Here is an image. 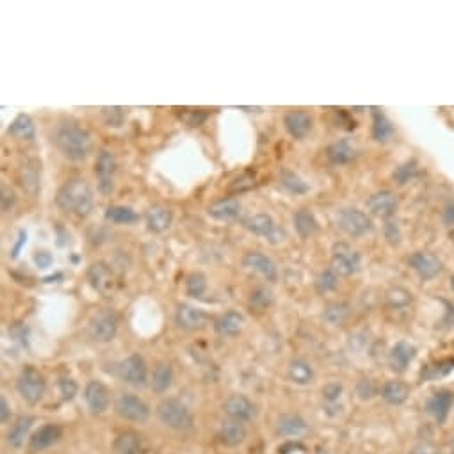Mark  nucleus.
I'll list each match as a JSON object with an SVG mask.
<instances>
[{
    "label": "nucleus",
    "instance_id": "44",
    "mask_svg": "<svg viewBox=\"0 0 454 454\" xmlns=\"http://www.w3.org/2000/svg\"><path fill=\"white\" fill-rule=\"evenodd\" d=\"M417 162L415 161H406L402 164H399L394 171V180L398 182V185H406L408 182L414 180L417 177Z\"/></svg>",
    "mask_w": 454,
    "mask_h": 454
},
{
    "label": "nucleus",
    "instance_id": "61",
    "mask_svg": "<svg viewBox=\"0 0 454 454\" xmlns=\"http://www.w3.org/2000/svg\"><path fill=\"white\" fill-rule=\"evenodd\" d=\"M451 239H454V230H453V232H451Z\"/></svg>",
    "mask_w": 454,
    "mask_h": 454
},
{
    "label": "nucleus",
    "instance_id": "25",
    "mask_svg": "<svg viewBox=\"0 0 454 454\" xmlns=\"http://www.w3.org/2000/svg\"><path fill=\"white\" fill-rule=\"evenodd\" d=\"M207 212H209L210 217L217 219V221H233L241 214V201L235 200V198H225V200L212 203L207 209Z\"/></svg>",
    "mask_w": 454,
    "mask_h": 454
},
{
    "label": "nucleus",
    "instance_id": "34",
    "mask_svg": "<svg viewBox=\"0 0 454 454\" xmlns=\"http://www.w3.org/2000/svg\"><path fill=\"white\" fill-rule=\"evenodd\" d=\"M171 382H173V369L171 366L166 362L159 363L155 369H153L152 374V389L153 392L157 394H164L166 390L171 386Z\"/></svg>",
    "mask_w": 454,
    "mask_h": 454
},
{
    "label": "nucleus",
    "instance_id": "12",
    "mask_svg": "<svg viewBox=\"0 0 454 454\" xmlns=\"http://www.w3.org/2000/svg\"><path fill=\"white\" fill-rule=\"evenodd\" d=\"M118 334V318L111 310H100L89 322V335L97 342H111Z\"/></svg>",
    "mask_w": 454,
    "mask_h": 454
},
{
    "label": "nucleus",
    "instance_id": "10",
    "mask_svg": "<svg viewBox=\"0 0 454 454\" xmlns=\"http://www.w3.org/2000/svg\"><path fill=\"white\" fill-rule=\"evenodd\" d=\"M116 157L109 150H100L95 162V175L98 178V189L102 194H111L114 191V175H116Z\"/></svg>",
    "mask_w": 454,
    "mask_h": 454
},
{
    "label": "nucleus",
    "instance_id": "56",
    "mask_svg": "<svg viewBox=\"0 0 454 454\" xmlns=\"http://www.w3.org/2000/svg\"><path fill=\"white\" fill-rule=\"evenodd\" d=\"M25 241H27V233H25L24 230H20V233H18V242L15 244V248H13V251H11L13 258H17L18 255H20V249H22V246L25 244Z\"/></svg>",
    "mask_w": 454,
    "mask_h": 454
},
{
    "label": "nucleus",
    "instance_id": "59",
    "mask_svg": "<svg viewBox=\"0 0 454 454\" xmlns=\"http://www.w3.org/2000/svg\"><path fill=\"white\" fill-rule=\"evenodd\" d=\"M449 285H451V289H453V292H454V274L449 278Z\"/></svg>",
    "mask_w": 454,
    "mask_h": 454
},
{
    "label": "nucleus",
    "instance_id": "60",
    "mask_svg": "<svg viewBox=\"0 0 454 454\" xmlns=\"http://www.w3.org/2000/svg\"><path fill=\"white\" fill-rule=\"evenodd\" d=\"M451 454H454V438H453V442H451Z\"/></svg>",
    "mask_w": 454,
    "mask_h": 454
},
{
    "label": "nucleus",
    "instance_id": "31",
    "mask_svg": "<svg viewBox=\"0 0 454 454\" xmlns=\"http://www.w3.org/2000/svg\"><path fill=\"white\" fill-rule=\"evenodd\" d=\"M394 136V125L379 109H373V137L378 143H386Z\"/></svg>",
    "mask_w": 454,
    "mask_h": 454
},
{
    "label": "nucleus",
    "instance_id": "17",
    "mask_svg": "<svg viewBox=\"0 0 454 454\" xmlns=\"http://www.w3.org/2000/svg\"><path fill=\"white\" fill-rule=\"evenodd\" d=\"M175 319H177V324L180 326V328L189 331L201 330V328L207 324V321H209L203 310L196 308V306L193 305H185V303L178 305Z\"/></svg>",
    "mask_w": 454,
    "mask_h": 454
},
{
    "label": "nucleus",
    "instance_id": "29",
    "mask_svg": "<svg viewBox=\"0 0 454 454\" xmlns=\"http://www.w3.org/2000/svg\"><path fill=\"white\" fill-rule=\"evenodd\" d=\"M294 228H296L297 235L302 239H308L310 235H314L315 232H318L319 225H318V219H315L314 212L310 209H299L296 210V214H294Z\"/></svg>",
    "mask_w": 454,
    "mask_h": 454
},
{
    "label": "nucleus",
    "instance_id": "5",
    "mask_svg": "<svg viewBox=\"0 0 454 454\" xmlns=\"http://www.w3.org/2000/svg\"><path fill=\"white\" fill-rule=\"evenodd\" d=\"M360 265H362V258H360V253H358L357 249H353L346 242L334 244L330 269H334L338 276H353L354 273L360 271Z\"/></svg>",
    "mask_w": 454,
    "mask_h": 454
},
{
    "label": "nucleus",
    "instance_id": "26",
    "mask_svg": "<svg viewBox=\"0 0 454 454\" xmlns=\"http://www.w3.org/2000/svg\"><path fill=\"white\" fill-rule=\"evenodd\" d=\"M326 157H328V161H330L331 164L344 166L350 164L351 161H354L357 150H354V146L351 145L347 139H340L331 143V145L326 148Z\"/></svg>",
    "mask_w": 454,
    "mask_h": 454
},
{
    "label": "nucleus",
    "instance_id": "2",
    "mask_svg": "<svg viewBox=\"0 0 454 454\" xmlns=\"http://www.w3.org/2000/svg\"><path fill=\"white\" fill-rule=\"evenodd\" d=\"M93 191L82 178H72L61 185L56 194V205L63 212L77 217H88L93 210Z\"/></svg>",
    "mask_w": 454,
    "mask_h": 454
},
{
    "label": "nucleus",
    "instance_id": "46",
    "mask_svg": "<svg viewBox=\"0 0 454 454\" xmlns=\"http://www.w3.org/2000/svg\"><path fill=\"white\" fill-rule=\"evenodd\" d=\"M271 303H273V292L264 289V287L255 289L253 292H251V296H249V305L257 310H265L267 306H271Z\"/></svg>",
    "mask_w": 454,
    "mask_h": 454
},
{
    "label": "nucleus",
    "instance_id": "24",
    "mask_svg": "<svg viewBox=\"0 0 454 454\" xmlns=\"http://www.w3.org/2000/svg\"><path fill=\"white\" fill-rule=\"evenodd\" d=\"M88 278L91 281V285L102 294H107L109 290L113 289L114 276L113 271L109 265H105L104 262H95L91 264V267L88 269Z\"/></svg>",
    "mask_w": 454,
    "mask_h": 454
},
{
    "label": "nucleus",
    "instance_id": "8",
    "mask_svg": "<svg viewBox=\"0 0 454 454\" xmlns=\"http://www.w3.org/2000/svg\"><path fill=\"white\" fill-rule=\"evenodd\" d=\"M338 226L350 237H362L373 230V221L366 212L358 209H342L338 212Z\"/></svg>",
    "mask_w": 454,
    "mask_h": 454
},
{
    "label": "nucleus",
    "instance_id": "57",
    "mask_svg": "<svg viewBox=\"0 0 454 454\" xmlns=\"http://www.w3.org/2000/svg\"><path fill=\"white\" fill-rule=\"evenodd\" d=\"M9 415H11V410H9V405L8 401H6V398L2 396V398H0V421L8 422Z\"/></svg>",
    "mask_w": 454,
    "mask_h": 454
},
{
    "label": "nucleus",
    "instance_id": "13",
    "mask_svg": "<svg viewBox=\"0 0 454 454\" xmlns=\"http://www.w3.org/2000/svg\"><path fill=\"white\" fill-rule=\"evenodd\" d=\"M223 410L230 418L239 422H249L257 417V406L241 394H233L223 402Z\"/></svg>",
    "mask_w": 454,
    "mask_h": 454
},
{
    "label": "nucleus",
    "instance_id": "4",
    "mask_svg": "<svg viewBox=\"0 0 454 454\" xmlns=\"http://www.w3.org/2000/svg\"><path fill=\"white\" fill-rule=\"evenodd\" d=\"M17 386L22 399H24L27 405L34 406L43 399L45 390H47V382H45L43 374H41L36 367L27 366L22 370Z\"/></svg>",
    "mask_w": 454,
    "mask_h": 454
},
{
    "label": "nucleus",
    "instance_id": "50",
    "mask_svg": "<svg viewBox=\"0 0 454 454\" xmlns=\"http://www.w3.org/2000/svg\"><path fill=\"white\" fill-rule=\"evenodd\" d=\"M357 394L360 396V399H370L374 394H376V386H374V383L370 382V379H360L357 385Z\"/></svg>",
    "mask_w": 454,
    "mask_h": 454
},
{
    "label": "nucleus",
    "instance_id": "33",
    "mask_svg": "<svg viewBox=\"0 0 454 454\" xmlns=\"http://www.w3.org/2000/svg\"><path fill=\"white\" fill-rule=\"evenodd\" d=\"M454 370V358H442L438 362H431L430 366H426L422 369L421 378L424 382H435V379L446 378L447 374H451Z\"/></svg>",
    "mask_w": 454,
    "mask_h": 454
},
{
    "label": "nucleus",
    "instance_id": "20",
    "mask_svg": "<svg viewBox=\"0 0 454 454\" xmlns=\"http://www.w3.org/2000/svg\"><path fill=\"white\" fill-rule=\"evenodd\" d=\"M283 125L294 139H303L312 130V116L305 111H290L283 118Z\"/></svg>",
    "mask_w": 454,
    "mask_h": 454
},
{
    "label": "nucleus",
    "instance_id": "53",
    "mask_svg": "<svg viewBox=\"0 0 454 454\" xmlns=\"http://www.w3.org/2000/svg\"><path fill=\"white\" fill-rule=\"evenodd\" d=\"M442 221L446 226H454V198L442 209Z\"/></svg>",
    "mask_w": 454,
    "mask_h": 454
},
{
    "label": "nucleus",
    "instance_id": "22",
    "mask_svg": "<svg viewBox=\"0 0 454 454\" xmlns=\"http://www.w3.org/2000/svg\"><path fill=\"white\" fill-rule=\"evenodd\" d=\"M217 437H219L221 444H225V446L237 447L246 440V428L242 422L228 418V421L221 422L219 431H217Z\"/></svg>",
    "mask_w": 454,
    "mask_h": 454
},
{
    "label": "nucleus",
    "instance_id": "51",
    "mask_svg": "<svg viewBox=\"0 0 454 454\" xmlns=\"http://www.w3.org/2000/svg\"><path fill=\"white\" fill-rule=\"evenodd\" d=\"M342 394V385L340 383H330L322 389V396L328 402H335Z\"/></svg>",
    "mask_w": 454,
    "mask_h": 454
},
{
    "label": "nucleus",
    "instance_id": "11",
    "mask_svg": "<svg viewBox=\"0 0 454 454\" xmlns=\"http://www.w3.org/2000/svg\"><path fill=\"white\" fill-rule=\"evenodd\" d=\"M408 265L418 274V278L424 281H430L442 273L444 264L435 253L430 251H415L408 257Z\"/></svg>",
    "mask_w": 454,
    "mask_h": 454
},
{
    "label": "nucleus",
    "instance_id": "19",
    "mask_svg": "<svg viewBox=\"0 0 454 454\" xmlns=\"http://www.w3.org/2000/svg\"><path fill=\"white\" fill-rule=\"evenodd\" d=\"M63 435V430H61L57 424H45L40 430L34 431V435L29 440V451L31 453H41V451L49 449L54 444L57 442Z\"/></svg>",
    "mask_w": 454,
    "mask_h": 454
},
{
    "label": "nucleus",
    "instance_id": "58",
    "mask_svg": "<svg viewBox=\"0 0 454 454\" xmlns=\"http://www.w3.org/2000/svg\"><path fill=\"white\" fill-rule=\"evenodd\" d=\"M314 454H330V453H328V451H326V449H322V447H319V449L315 451Z\"/></svg>",
    "mask_w": 454,
    "mask_h": 454
},
{
    "label": "nucleus",
    "instance_id": "54",
    "mask_svg": "<svg viewBox=\"0 0 454 454\" xmlns=\"http://www.w3.org/2000/svg\"><path fill=\"white\" fill-rule=\"evenodd\" d=\"M34 262L38 264V267H41V269H47V267H50L54 262V257L49 253V251H38L36 255H34Z\"/></svg>",
    "mask_w": 454,
    "mask_h": 454
},
{
    "label": "nucleus",
    "instance_id": "49",
    "mask_svg": "<svg viewBox=\"0 0 454 454\" xmlns=\"http://www.w3.org/2000/svg\"><path fill=\"white\" fill-rule=\"evenodd\" d=\"M59 389H61V396H63V399H65V401H72V399L77 396V390H79V386H77V383L73 382V379L63 378L59 382Z\"/></svg>",
    "mask_w": 454,
    "mask_h": 454
},
{
    "label": "nucleus",
    "instance_id": "47",
    "mask_svg": "<svg viewBox=\"0 0 454 454\" xmlns=\"http://www.w3.org/2000/svg\"><path fill=\"white\" fill-rule=\"evenodd\" d=\"M102 114H104V120L109 127H121L125 121V111L121 107H104L102 109Z\"/></svg>",
    "mask_w": 454,
    "mask_h": 454
},
{
    "label": "nucleus",
    "instance_id": "30",
    "mask_svg": "<svg viewBox=\"0 0 454 454\" xmlns=\"http://www.w3.org/2000/svg\"><path fill=\"white\" fill-rule=\"evenodd\" d=\"M408 396H410V386L402 382H398V379H394V382H386L385 385L382 386L383 401L389 402V405L392 406L402 405V402L408 399Z\"/></svg>",
    "mask_w": 454,
    "mask_h": 454
},
{
    "label": "nucleus",
    "instance_id": "3",
    "mask_svg": "<svg viewBox=\"0 0 454 454\" xmlns=\"http://www.w3.org/2000/svg\"><path fill=\"white\" fill-rule=\"evenodd\" d=\"M157 415L164 426L175 431H187L193 428L194 421L189 408L178 399H164L159 402Z\"/></svg>",
    "mask_w": 454,
    "mask_h": 454
},
{
    "label": "nucleus",
    "instance_id": "7",
    "mask_svg": "<svg viewBox=\"0 0 454 454\" xmlns=\"http://www.w3.org/2000/svg\"><path fill=\"white\" fill-rule=\"evenodd\" d=\"M118 376L123 379L125 383L134 386H145L146 379H148V369H146L145 358L141 354L134 353L130 357H127L125 360H121L118 363Z\"/></svg>",
    "mask_w": 454,
    "mask_h": 454
},
{
    "label": "nucleus",
    "instance_id": "43",
    "mask_svg": "<svg viewBox=\"0 0 454 454\" xmlns=\"http://www.w3.org/2000/svg\"><path fill=\"white\" fill-rule=\"evenodd\" d=\"M314 285H315V290H318L319 294L331 292V290L337 289V285H338V274L335 273L334 269L321 271V273L318 274V278H315Z\"/></svg>",
    "mask_w": 454,
    "mask_h": 454
},
{
    "label": "nucleus",
    "instance_id": "39",
    "mask_svg": "<svg viewBox=\"0 0 454 454\" xmlns=\"http://www.w3.org/2000/svg\"><path fill=\"white\" fill-rule=\"evenodd\" d=\"M105 219L111 223H118V225H132L139 219V216L130 207L111 205L105 210Z\"/></svg>",
    "mask_w": 454,
    "mask_h": 454
},
{
    "label": "nucleus",
    "instance_id": "38",
    "mask_svg": "<svg viewBox=\"0 0 454 454\" xmlns=\"http://www.w3.org/2000/svg\"><path fill=\"white\" fill-rule=\"evenodd\" d=\"M350 315V305L346 302H334L328 303L322 312V319L331 326H340Z\"/></svg>",
    "mask_w": 454,
    "mask_h": 454
},
{
    "label": "nucleus",
    "instance_id": "41",
    "mask_svg": "<svg viewBox=\"0 0 454 454\" xmlns=\"http://www.w3.org/2000/svg\"><path fill=\"white\" fill-rule=\"evenodd\" d=\"M412 299H414L412 292L406 290L405 287H392V289L386 290V303H389L390 308H406L412 303Z\"/></svg>",
    "mask_w": 454,
    "mask_h": 454
},
{
    "label": "nucleus",
    "instance_id": "32",
    "mask_svg": "<svg viewBox=\"0 0 454 454\" xmlns=\"http://www.w3.org/2000/svg\"><path fill=\"white\" fill-rule=\"evenodd\" d=\"M34 418L29 417V415H22V417L17 418V422L13 424L11 430H9L8 433V444L11 447H15V449H18V447L24 446L25 442V437H27L29 430H31V426H33Z\"/></svg>",
    "mask_w": 454,
    "mask_h": 454
},
{
    "label": "nucleus",
    "instance_id": "40",
    "mask_svg": "<svg viewBox=\"0 0 454 454\" xmlns=\"http://www.w3.org/2000/svg\"><path fill=\"white\" fill-rule=\"evenodd\" d=\"M280 184L292 194H305L308 193V184L303 180L299 175H296L290 169H281L280 171Z\"/></svg>",
    "mask_w": 454,
    "mask_h": 454
},
{
    "label": "nucleus",
    "instance_id": "28",
    "mask_svg": "<svg viewBox=\"0 0 454 454\" xmlns=\"http://www.w3.org/2000/svg\"><path fill=\"white\" fill-rule=\"evenodd\" d=\"M306 431H308V426L299 415L285 414L276 422V433L280 437H302Z\"/></svg>",
    "mask_w": 454,
    "mask_h": 454
},
{
    "label": "nucleus",
    "instance_id": "14",
    "mask_svg": "<svg viewBox=\"0 0 454 454\" xmlns=\"http://www.w3.org/2000/svg\"><path fill=\"white\" fill-rule=\"evenodd\" d=\"M367 209L374 216L390 219L398 210V198L392 191H379V193H374L367 198Z\"/></svg>",
    "mask_w": 454,
    "mask_h": 454
},
{
    "label": "nucleus",
    "instance_id": "55",
    "mask_svg": "<svg viewBox=\"0 0 454 454\" xmlns=\"http://www.w3.org/2000/svg\"><path fill=\"white\" fill-rule=\"evenodd\" d=\"M410 454H438V451L431 442H418L417 446L410 451Z\"/></svg>",
    "mask_w": 454,
    "mask_h": 454
},
{
    "label": "nucleus",
    "instance_id": "48",
    "mask_svg": "<svg viewBox=\"0 0 454 454\" xmlns=\"http://www.w3.org/2000/svg\"><path fill=\"white\" fill-rule=\"evenodd\" d=\"M383 233H385V239L389 241V244L398 246L401 242V230H399V225L392 219H386L385 225H383Z\"/></svg>",
    "mask_w": 454,
    "mask_h": 454
},
{
    "label": "nucleus",
    "instance_id": "37",
    "mask_svg": "<svg viewBox=\"0 0 454 454\" xmlns=\"http://www.w3.org/2000/svg\"><path fill=\"white\" fill-rule=\"evenodd\" d=\"M8 134L9 136L20 137V139L33 141L34 136H36V129H34V123L33 120H31V116L20 114V116H17V120L11 123V127L8 129Z\"/></svg>",
    "mask_w": 454,
    "mask_h": 454
},
{
    "label": "nucleus",
    "instance_id": "15",
    "mask_svg": "<svg viewBox=\"0 0 454 454\" xmlns=\"http://www.w3.org/2000/svg\"><path fill=\"white\" fill-rule=\"evenodd\" d=\"M454 405V392L451 390L442 389L435 392L430 399H428V414L438 422V424H444L447 421L451 414V408Z\"/></svg>",
    "mask_w": 454,
    "mask_h": 454
},
{
    "label": "nucleus",
    "instance_id": "45",
    "mask_svg": "<svg viewBox=\"0 0 454 454\" xmlns=\"http://www.w3.org/2000/svg\"><path fill=\"white\" fill-rule=\"evenodd\" d=\"M185 290L191 297H201L207 290V278L201 273H193L185 280Z\"/></svg>",
    "mask_w": 454,
    "mask_h": 454
},
{
    "label": "nucleus",
    "instance_id": "21",
    "mask_svg": "<svg viewBox=\"0 0 454 454\" xmlns=\"http://www.w3.org/2000/svg\"><path fill=\"white\" fill-rule=\"evenodd\" d=\"M415 354H417V350H415V346H412L410 342H398V344L392 347V351H390V367H392V370H396V373H405V370L408 369V366L412 363V360L415 358Z\"/></svg>",
    "mask_w": 454,
    "mask_h": 454
},
{
    "label": "nucleus",
    "instance_id": "9",
    "mask_svg": "<svg viewBox=\"0 0 454 454\" xmlns=\"http://www.w3.org/2000/svg\"><path fill=\"white\" fill-rule=\"evenodd\" d=\"M114 410L121 418L130 422H145L150 417L148 405L134 394L118 396L116 402H114Z\"/></svg>",
    "mask_w": 454,
    "mask_h": 454
},
{
    "label": "nucleus",
    "instance_id": "18",
    "mask_svg": "<svg viewBox=\"0 0 454 454\" xmlns=\"http://www.w3.org/2000/svg\"><path fill=\"white\" fill-rule=\"evenodd\" d=\"M242 264H244V267H248V269L255 271V273H258L260 276H264L267 281L276 280V265H274V262L271 260L267 255L260 253V251H249V253H246L244 258H242Z\"/></svg>",
    "mask_w": 454,
    "mask_h": 454
},
{
    "label": "nucleus",
    "instance_id": "6",
    "mask_svg": "<svg viewBox=\"0 0 454 454\" xmlns=\"http://www.w3.org/2000/svg\"><path fill=\"white\" fill-rule=\"evenodd\" d=\"M244 228L258 237H264L271 244H278L285 239V232L280 226H276L269 214H253V216L246 217Z\"/></svg>",
    "mask_w": 454,
    "mask_h": 454
},
{
    "label": "nucleus",
    "instance_id": "16",
    "mask_svg": "<svg viewBox=\"0 0 454 454\" xmlns=\"http://www.w3.org/2000/svg\"><path fill=\"white\" fill-rule=\"evenodd\" d=\"M84 399L91 414L102 415L109 408V390L102 382H89L84 390Z\"/></svg>",
    "mask_w": 454,
    "mask_h": 454
},
{
    "label": "nucleus",
    "instance_id": "42",
    "mask_svg": "<svg viewBox=\"0 0 454 454\" xmlns=\"http://www.w3.org/2000/svg\"><path fill=\"white\" fill-rule=\"evenodd\" d=\"M20 180L22 185H24V189L31 194L38 193V185H40V177H38V164L33 162V164H25L22 168L20 173Z\"/></svg>",
    "mask_w": 454,
    "mask_h": 454
},
{
    "label": "nucleus",
    "instance_id": "1",
    "mask_svg": "<svg viewBox=\"0 0 454 454\" xmlns=\"http://www.w3.org/2000/svg\"><path fill=\"white\" fill-rule=\"evenodd\" d=\"M54 143L66 159L75 162L88 159L93 148V141L88 130L72 121L57 125V129L54 130Z\"/></svg>",
    "mask_w": 454,
    "mask_h": 454
},
{
    "label": "nucleus",
    "instance_id": "35",
    "mask_svg": "<svg viewBox=\"0 0 454 454\" xmlns=\"http://www.w3.org/2000/svg\"><path fill=\"white\" fill-rule=\"evenodd\" d=\"M289 378L297 385H308L314 379V369L306 360L296 358L289 366Z\"/></svg>",
    "mask_w": 454,
    "mask_h": 454
},
{
    "label": "nucleus",
    "instance_id": "36",
    "mask_svg": "<svg viewBox=\"0 0 454 454\" xmlns=\"http://www.w3.org/2000/svg\"><path fill=\"white\" fill-rule=\"evenodd\" d=\"M116 454H139L141 453V437L134 431H125L114 440L113 446Z\"/></svg>",
    "mask_w": 454,
    "mask_h": 454
},
{
    "label": "nucleus",
    "instance_id": "52",
    "mask_svg": "<svg viewBox=\"0 0 454 454\" xmlns=\"http://www.w3.org/2000/svg\"><path fill=\"white\" fill-rule=\"evenodd\" d=\"M15 201H17V198H15V193H13L11 187H8L6 184L2 185V209L9 210L15 205Z\"/></svg>",
    "mask_w": 454,
    "mask_h": 454
},
{
    "label": "nucleus",
    "instance_id": "23",
    "mask_svg": "<svg viewBox=\"0 0 454 454\" xmlns=\"http://www.w3.org/2000/svg\"><path fill=\"white\" fill-rule=\"evenodd\" d=\"M146 225L153 233H164L173 223V214L164 205H152L146 210Z\"/></svg>",
    "mask_w": 454,
    "mask_h": 454
},
{
    "label": "nucleus",
    "instance_id": "27",
    "mask_svg": "<svg viewBox=\"0 0 454 454\" xmlns=\"http://www.w3.org/2000/svg\"><path fill=\"white\" fill-rule=\"evenodd\" d=\"M242 324H244V315L235 312V310H230V312H225L221 318H217L214 328L221 337H233L242 330Z\"/></svg>",
    "mask_w": 454,
    "mask_h": 454
}]
</instances>
